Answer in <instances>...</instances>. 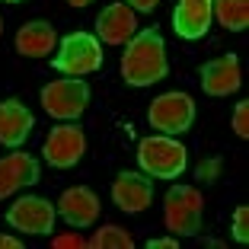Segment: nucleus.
I'll return each instance as SVG.
<instances>
[{"mask_svg": "<svg viewBox=\"0 0 249 249\" xmlns=\"http://www.w3.org/2000/svg\"><path fill=\"white\" fill-rule=\"evenodd\" d=\"M169 73V58H166V42L160 29H141L124 42L122 54V77L128 87H154Z\"/></svg>", "mask_w": 249, "mask_h": 249, "instance_id": "nucleus-1", "label": "nucleus"}, {"mask_svg": "<svg viewBox=\"0 0 249 249\" xmlns=\"http://www.w3.org/2000/svg\"><path fill=\"white\" fill-rule=\"evenodd\" d=\"M163 224L173 236H198L205 227V198L195 185H169L163 195Z\"/></svg>", "mask_w": 249, "mask_h": 249, "instance_id": "nucleus-2", "label": "nucleus"}, {"mask_svg": "<svg viewBox=\"0 0 249 249\" xmlns=\"http://www.w3.org/2000/svg\"><path fill=\"white\" fill-rule=\"evenodd\" d=\"M138 163L150 179H179L189 166V150L169 134H150L138 144Z\"/></svg>", "mask_w": 249, "mask_h": 249, "instance_id": "nucleus-3", "label": "nucleus"}, {"mask_svg": "<svg viewBox=\"0 0 249 249\" xmlns=\"http://www.w3.org/2000/svg\"><path fill=\"white\" fill-rule=\"evenodd\" d=\"M52 64L67 77H87L103 67V42L89 32H71L58 42V54Z\"/></svg>", "mask_w": 249, "mask_h": 249, "instance_id": "nucleus-4", "label": "nucleus"}, {"mask_svg": "<svg viewBox=\"0 0 249 249\" xmlns=\"http://www.w3.org/2000/svg\"><path fill=\"white\" fill-rule=\"evenodd\" d=\"M89 106V83L83 77H61L42 87V109L61 122H77Z\"/></svg>", "mask_w": 249, "mask_h": 249, "instance_id": "nucleus-5", "label": "nucleus"}, {"mask_svg": "<svg viewBox=\"0 0 249 249\" xmlns=\"http://www.w3.org/2000/svg\"><path fill=\"white\" fill-rule=\"evenodd\" d=\"M147 122L150 128L160 134H169V138H176V134H185L195 122V99L189 93H163L157 96L150 109H147Z\"/></svg>", "mask_w": 249, "mask_h": 249, "instance_id": "nucleus-6", "label": "nucleus"}, {"mask_svg": "<svg viewBox=\"0 0 249 249\" xmlns=\"http://www.w3.org/2000/svg\"><path fill=\"white\" fill-rule=\"evenodd\" d=\"M54 217H58V208L42 195H22L7 208L10 227L32 236H48L54 230Z\"/></svg>", "mask_w": 249, "mask_h": 249, "instance_id": "nucleus-7", "label": "nucleus"}, {"mask_svg": "<svg viewBox=\"0 0 249 249\" xmlns=\"http://www.w3.org/2000/svg\"><path fill=\"white\" fill-rule=\"evenodd\" d=\"M87 154V134L77 122H61L58 128H52V134L42 144V157L48 166L54 169H71L83 160Z\"/></svg>", "mask_w": 249, "mask_h": 249, "instance_id": "nucleus-8", "label": "nucleus"}, {"mask_svg": "<svg viewBox=\"0 0 249 249\" xmlns=\"http://www.w3.org/2000/svg\"><path fill=\"white\" fill-rule=\"evenodd\" d=\"M112 201L118 205V211L124 214H141L150 208L154 201V179L147 173H134V169H122L112 179Z\"/></svg>", "mask_w": 249, "mask_h": 249, "instance_id": "nucleus-9", "label": "nucleus"}, {"mask_svg": "<svg viewBox=\"0 0 249 249\" xmlns=\"http://www.w3.org/2000/svg\"><path fill=\"white\" fill-rule=\"evenodd\" d=\"M198 80H201V89L208 96H230L240 89L243 73H240V58L236 54H220V58H211L201 64L198 71Z\"/></svg>", "mask_w": 249, "mask_h": 249, "instance_id": "nucleus-10", "label": "nucleus"}, {"mask_svg": "<svg viewBox=\"0 0 249 249\" xmlns=\"http://www.w3.org/2000/svg\"><path fill=\"white\" fill-rule=\"evenodd\" d=\"M38 179H42V166L32 154L13 150V154L0 157V201L26 185H36Z\"/></svg>", "mask_w": 249, "mask_h": 249, "instance_id": "nucleus-11", "label": "nucleus"}, {"mask_svg": "<svg viewBox=\"0 0 249 249\" xmlns=\"http://www.w3.org/2000/svg\"><path fill=\"white\" fill-rule=\"evenodd\" d=\"M58 214L73 230L93 227L96 217H99V198H96V192L87 189V185H73V189H67L64 195L58 198Z\"/></svg>", "mask_w": 249, "mask_h": 249, "instance_id": "nucleus-12", "label": "nucleus"}, {"mask_svg": "<svg viewBox=\"0 0 249 249\" xmlns=\"http://www.w3.org/2000/svg\"><path fill=\"white\" fill-rule=\"evenodd\" d=\"M138 32V16L128 3H109L96 16V38L106 45H124Z\"/></svg>", "mask_w": 249, "mask_h": 249, "instance_id": "nucleus-13", "label": "nucleus"}, {"mask_svg": "<svg viewBox=\"0 0 249 249\" xmlns=\"http://www.w3.org/2000/svg\"><path fill=\"white\" fill-rule=\"evenodd\" d=\"M214 0H179L176 10H173V29H176L179 38H201L208 29H211L214 19Z\"/></svg>", "mask_w": 249, "mask_h": 249, "instance_id": "nucleus-14", "label": "nucleus"}, {"mask_svg": "<svg viewBox=\"0 0 249 249\" xmlns=\"http://www.w3.org/2000/svg\"><path fill=\"white\" fill-rule=\"evenodd\" d=\"M36 128V115L26 109V103L19 99H3L0 103V144L3 147H22L26 138Z\"/></svg>", "mask_w": 249, "mask_h": 249, "instance_id": "nucleus-15", "label": "nucleus"}, {"mask_svg": "<svg viewBox=\"0 0 249 249\" xmlns=\"http://www.w3.org/2000/svg\"><path fill=\"white\" fill-rule=\"evenodd\" d=\"M54 45H58V32L45 19H32L16 32V52L22 58H48L54 52Z\"/></svg>", "mask_w": 249, "mask_h": 249, "instance_id": "nucleus-16", "label": "nucleus"}, {"mask_svg": "<svg viewBox=\"0 0 249 249\" xmlns=\"http://www.w3.org/2000/svg\"><path fill=\"white\" fill-rule=\"evenodd\" d=\"M214 16L224 29L230 32H243L249 22V0H214Z\"/></svg>", "mask_w": 249, "mask_h": 249, "instance_id": "nucleus-17", "label": "nucleus"}, {"mask_svg": "<svg viewBox=\"0 0 249 249\" xmlns=\"http://www.w3.org/2000/svg\"><path fill=\"white\" fill-rule=\"evenodd\" d=\"M89 246L93 249H131L134 236H131V230L118 227V224H106V227H99L89 236Z\"/></svg>", "mask_w": 249, "mask_h": 249, "instance_id": "nucleus-18", "label": "nucleus"}, {"mask_svg": "<svg viewBox=\"0 0 249 249\" xmlns=\"http://www.w3.org/2000/svg\"><path fill=\"white\" fill-rule=\"evenodd\" d=\"M246 220H249V208L240 205L233 211V240L236 243H246L249 240V224H246Z\"/></svg>", "mask_w": 249, "mask_h": 249, "instance_id": "nucleus-19", "label": "nucleus"}, {"mask_svg": "<svg viewBox=\"0 0 249 249\" xmlns=\"http://www.w3.org/2000/svg\"><path fill=\"white\" fill-rule=\"evenodd\" d=\"M52 246H54V249H87V246H89V240H87V236H80L77 230H73V233L52 236Z\"/></svg>", "mask_w": 249, "mask_h": 249, "instance_id": "nucleus-20", "label": "nucleus"}, {"mask_svg": "<svg viewBox=\"0 0 249 249\" xmlns=\"http://www.w3.org/2000/svg\"><path fill=\"white\" fill-rule=\"evenodd\" d=\"M233 131H236V138L249 134V106L246 103H236V109H233Z\"/></svg>", "mask_w": 249, "mask_h": 249, "instance_id": "nucleus-21", "label": "nucleus"}, {"mask_svg": "<svg viewBox=\"0 0 249 249\" xmlns=\"http://www.w3.org/2000/svg\"><path fill=\"white\" fill-rule=\"evenodd\" d=\"M217 169H220V160H208L198 166V179H205V182H214L217 179Z\"/></svg>", "mask_w": 249, "mask_h": 249, "instance_id": "nucleus-22", "label": "nucleus"}, {"mask_svg": "<svg viewBox=\"0 0 249 249\" xmlns=\"http://www.w3.org/2000/svg\"><path fill=\"white\" fill-rule=\"evenodd\" d=\"M179 240L176 236H157V240H147V249H176Z\"/></svg>", "mask_w": 249, "mask_h": 249, "instance_id": "nucleus-23", "label": "nucleus"}, {"mask_svg": "<svg viewBox=\"0 0 249 249\" xmlns=\"http://www.w3.org/2000/svg\"><path fill=\"white\" fill-rule=\"evenodd\" d=\"M124 3H128L134 13H154V7L160 3V0H124Z\"/></svg>", "mask_w": 249, "mask_h": 249, "instance_id": "nucleus-24", "label": "nucleus"}, {"mask_svg": "<svg viewBox=\"0 0 249 249\" xmlns=\"http://www.w3.org/2000/svg\"><path fill=\"white\" fill-rule=\"evenodd\" d=\"M22 243L16 240V236H7V233H0V249H19Z\"/></svg>", "mask_w": 249, "mask_h": 249, "instance_id": "nucleus-25", "label": "nucleus"}, {"mask_svg": "<svg viewBox=\"0 0 249 249\" xmlns=\"http://www.w3.org/2000/svg\"><path fill=\"white\" fill-rule=\"evenodd\" d=\"M67 3H71V7H89L93 0H67Z\"/></svg>", "mask_w": 249, "mask_h": 249, "instance_id": "nucleus-26", "label": "nucleus"}, {"mask_svg": "<svg viewBox=\"0 0 249 249\" xmlns=\"http://www.w3.org/2000/svg\"><path fill=\"white\" fill-rule=\"evenodd\" d=\"M3 3H22V0H3Z\"/></svg>", "mask_w": 249, "mask_h": 249, "instance_id": "nucleus-27", "label": "nucleus"}, {"mask_svg": "<svg viewBox=\"0 0 249 249\" xmlns=\"http://www.w3.org/2000/svg\"><path fill=\"white\" fill-rule=\"evenodd\" d=\"M0 36H3V19H0Z\"/></svg>", "mask_w": 249, "mask_h": 249, "instance_id": "nucleus-28", "label": "nucleus"}]
</instances>
